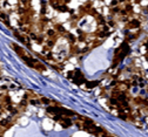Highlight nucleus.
Returning <instances> with one entry per match:
<instances>
[{
  "mask_svg": "<svg viewBox=\"0 0 148 137\" xmlns=\"http://www.w3.org/2000/svg\"><path fill=\"white\" fill-rule=\"evenodd\" d=\"M95 18H96V22H98V25H102V26H105L106 22H107V21H106V19L104 18V16H102L101 14H98L96 16H95Z\"/></svg>",
  "mask_w": 148,
  "mask_h": 137,
  "instance_id": "obj_11",
  "label": "nucleus"
},
{
  "mask_svg": "<svg viewBox=\"0 0 148 137\" xmlns=\"http://www.w3.org/2000/svg\"><path fill=\"white\" fill-rule=\"evenodd\" d=\"M109 5H110V7H115V6H119V0H112Z\"/></svg>",
  "mask_w": 148,
  "mask_h": 137,
  "instance_id": "obj_23",
  "label": "nucleus"
},
{
  "mask_svg": "<svg viewBox=\"0 0 148 137\" xmlns=\"http://www.w3.org/2000/svg\"><path fill=\"white\" fill-rule=\"evenodd\" d=\"M4 103L5 104H12V100L8 95H5L4 96Z\"/></svg>",
  "mask_w": 148,
  "mask_h": 137,
  "instance_id": "obj_19",
  "label": "nucleus"
},
{
  "mask_svg": "<svg viewBox=\"0 0 148 137\" xmlns=\"http://www.w3.org/2000/svg\"><path fill=\"white\" fill-rule=\"evenodd\" d=\"M27 100H26V99H22V100H21V101H20V103H19V104H18V107H20V108H24V107H26V106H27Z\"/></svg>",
  "mask_w": 148,
  "mask_h": 137,
  "instance_id": "obj_20",
  "label": "nucleus"
},
{
  "mask_svg": "<svg viewBox=\"0 0 148 137\" xmlns=\"http://www.w3.org/2000/svg\"><path fill=\"white\" fill-rule=\"evenodd\" d=\"M120 9H121V8L119 7V6L110 7V11H109V13H110V14H119V13H120Z\"/></svg>",
  "mask_w": 148,
  "mask_h": 137,
  "instance_id": "obj_14",
  "label": "nucleus"
},
{
  "mask_svg": "<svg viewBox=\"0 0 148 137\" xmlns=\"http://www.w3.org/2000/svg\"><path fill=\"white\" fill-rule=\"evenodd\" d=\"M87 13H88L90 15H93V16H96V15L99 14L98 11H96V9H94V8H90V9L87 11Z\"/></svg>",
  "mask_w": 148,
  "mask_h": 137,
  "instance_id": "obj_17",
  "label": "nucleus"
},
{
  "mask_svg": "<svg viewBox=\"0 0 148 137\" xmlns=\"http://www.w3.org/2000/svg\"><path fill=\"white\" fill-rule=\"evenodd\" d=\"M40 102L42 103V104H50L51 101H50L48 99H46V97H41V99H40Z\"/></svg>",
  "mask_w": 148,
  "mask_h": 137,
  "instance_id": "obj_22",
  "label": "nucleus"
},
{
  "mask_svg": "<svg viewBox=\"0 0 148 137\" xmlns=\"http://www.w3.org/2000/svg\"><path fill=\"white\" fill-rule=\"evenodd\" d=\"M60 124H61V127L62 128H70L73 123H72V121H70V117H67V116H64L62 118H61V121L59 122Z\"/></svg>",
  "mask_w": 148,
  "mask_h": 137,
  "instance_id": "obj_4",
  "label": "nucleus"
},
{
  "mask_svg": "<svg viewBox=\"0 0 148 137\" xmlns=\"http://www.w3.org/2000/svg\"><path fill=\"white\" fill-rule=\"evenodd\" d=\"M35 42H36V43H39V45H42V43H44V36H42V35H38L36 39H35Z\"/></svg>",
  "mask_w": 148,
  "mask_h": 137,
  "instance_id": "obj_18",
  "label": "nucleus"
},
{
  "mask_svg": "<svg viewBox=\"0 0 148 137\" xmlns=\"http://www.w3.org/2000/svg\"><path fill=\"white\" fill-rule=\"evenodd\" d=\"M56 11L60 12V13H66V12L70 11V8H68V6L65 4H61V5H59L58 8H56Z\"/></svg>",
  "mask_w": 148,
  "mask_h": 137,
  "instance_id": "obj_10",
  "label": "nucleus"
},
{
  "mask_svg": "<svg viewBox=\"0 0 148 137\" xmlns=\"http://www.w3.org/2000/svg\"><path fill=\"white\" fill-rule=\"evenodd\" d=\"M70 0H64V4H65V5L70 4Z\"/></svg>",
  "mask_w": 148,
  "mask_h": 137,
  "instance_id": "obj_28",
  "label": "nucleus"
},
{
  "mask_svg": "<svg viewBox=\"0 0 148 137\" xmlns=\"http://www.w3.org/2000/svg\"><path fill=\"white\" fill-rule=\"evenodd\" d=\"M72 81L76 84H84V83L87 82L86 79H85V76H84V74L81 73V70L78 69V68L74 69V77L72 79Z\"/></svg>",
  "mask_w": 148,
  "mask_h": 137,
  "instance_id": "obj_1",
  "label": "nucleus"
},
{
  "mask_svg": "<svg viewBox=\"0 0 148 137\" xmlns=\"http://www.w3.org/2000/svg\"><path fill=\"white\" fill-rule=\"evenodd\" d=\"M36 36H38V34H35V33H32V32L30 33V38H31L32 40H34V41H35V39H36Z\"/></svg>",
  "mask_w": 148,
  "mask_h": 137,
  "instance_id": "obj_24",
  "label": "nucleus"
},
{
  "mask_svg": "<svg viewBox=\"0 0 148 137\" xmlns=\"http://www.w3.org/2000/svg\"><path fill=\"white\" fill-rule=\"evenodd\" d=\"M40 22L42 23H45V25H46V23H48L50 22V19H48V18H46V16H44V15H41V20H40Z\"/></svg>",
  "mask_w": 148,
  "mask_h": 137,
  "instance_id": "obj_21",
  "label": "nucleus"
},
{
  "mask_svg": "<svg viewBox=\"0 0 148 137\" xmlns=\"http://www.w3.org/2000/svg\"><path fill=\"white\" fill-rule=\"evenodd\" d=\"M40 4H41V11H40V13H41V15H45L46 14V12H47V5L44 0H41Z\"/></svg>",
  "mask_w": 148,
  "mask_h": 137,
  "instance_id": "obj_13",
  "label": "nucleus"
},
{
  "mask_svg": "<svg viewBox=\"0 0 148 137\" xmlns=\"http://www.w3.org/2000/svg\"><path fill=\"white\" fill-rule=\"evenodd\" d=\"M76 33H78L79 35H81V34H84V32H82L80 28H76Z\"/></svg>",
  "mask_w": 148,
  "mask_h": 137,
  "instance_id": "obj_27",
  "label": "nucleus"
},
{
  "mask_svg": "<svg viewBox=\"0 0 148 137\" xmlns=\"http://www.w3.org/2000/svg\"><path fill=\"white\" fill-rule=\"evenodd\" d=\"M46 35L48 38H54L55 35H56V30H55L54 28H48V29L46 30Z\"/></svg>",
  "mask_w": 148,
  "mask_h": 137,
  "instance_id": "obj_12",
  "label": "nucleus"
},
{
  "mask_svg": "<svg viewBox=\"0 0 148 137\" xmlns=\"http://www.w3.org/2000/svg\"><path fill=\"white\" fill-rule=\"evenodd\" d=\"M108 104L112 108H118L119 107V100L116 99V97H114V96H110L108 100Z\"/></svg>",
  "mask_w": 148,
  "mask_h": 137,
  "instance_id": "obj_5",
  "label": "nucleus"
},
{
  "mask_svg": "<svg viewBox=\"0 0 148 137\" xmlns=\"http://www.w3.org/2000/svg\"><path fill=\"white\" fill-rule=\"evenodd\" d=\"M106 23H107V26H108V27H112V28H113V27H115V21L112 19V16H109Z\"/></svg>",
  "mask_w": 148,
  "mask_h": 137,
  "instance_id": "obj_15",
  "label": "nucleus"
},
{
  "mask_svg": "<svg viewBox=\"0 0 148 137\" xmlns=\"http://www.w3.org/2000/svg\"><path fill=\"white\" fill-rule=\"evenodd\" d=\"M129 2V0H119V4H127Z\"/></svg>",
  "mask_w": 148,
  "mask_h": 137,
  "instance_id": "obj_26",
  "label": "nucleus"
},
{
  "mask_svg": "<svg viewBox=\"0 0 148 137\" xmlns=\"http://www.w3.org/2000/svg\"><path fill=\"white\" fill-rule=\"evenodd\" d=\"M56 32H59L60 34H66L67 33V30L66 28L64 27V25H61V23H56V25H54V27H53Z\"/></svg>",
  "mask_w": 148,
  "mask_h": 137,
  "instance_id": "obj_6",
  "label": "nucleus"
},
{
  "mask_svg": "<svg viewBox=\"0 0 148 137\" xmlns=\"http://www.w3.org/2000/svg\"><path fill=\"white\" fill-rule=\"evenodd\" d=\"M140 26H141V21L139 19L127 20V23H126L127 29H138V28H140Z\"/></svg>",
  "mask_w": 148,
  "mask_h": 137,
  "instance_id": "obj_2",
  "label": "nucleus"
},
{
  "mask_svg": "<svg viewBox=\"0 0 148 137\" xmlns=\"http://www.w3.org/2000/svg\"><path fill=\"white\" fill-rule=\"evenodd\" d=\"M21 5L26 7L27 5H30V0H21Z\"/></svg>",
  "mask_w": 148,
  "mask_h": 137,
  "instance_id": "obj_25",
  "label": "nucleus"
},
{
  "mask_svg": "<svg viewBox=\"0 0 148 137\" xmlns=\"http://www.w3.org/2000/svg\"><path fill=\"white\" fill-rule=\"evenodd\" d=\"M65 35H66V39L68 40V42H70V43H72V45H74L75 42L78 41L76 36H75L74 34H72V33H68V32H67V33H66Z\"/></svg>",
  "mask_w": 148,
  "mask_h": 137,
  "instance_id": "obj_7",
  "label": "nucleus"
},
{
  "mask_svg": "<svg viewBox=\"0 0 148 137\" xmlns=\"http://www.w3.org/2000/svg\"><path fill=\"white\" fill-rule=\"evenodd\" d=\"M85 84H86V88H87V89H93V88L98 87L99 81H87Z\"/></svg>",
  "mask_w": 148,
  "mask_h": 137,
  "instance_id": "obj_8",
  "label": "nucleus"
},
{
  "mask_svg": "<svg viewBox=\"0 0 148 137\" xmlns=\"http://www.w3.org/2000/svg\"><path fill=\"white\" fill-rule=\"evenodd\" d=\"M13 123H14V122H13L12 118H10V117H8V118H2V120L0 121V127L5 130V129L11 128V127L13 126Z\"/></svg>",
  "mask_w": 148,
  "mask_h": 137,
  "instance_id": "obj_3",
  "label": "nucleus"
},
{
  "mask_svg": "<svg viewBox=\"0 0 148 137\" xmlns=\"http://www.w3.org/2000/svg\"><path fill=\"white\" fill-rule=\"evenodd\" d=\"M11 46H12V48H13V49L16 52V54H18L19 56L24 54V49L21 48V47H20V46H18L16 43H11Z\"/></svg>",
  "mask_w": 148,
  "mask_h": 137,
  "instance_id": "obj_9",
  "label": "nucleus"
},
{
  "mask_svg": "<svg viewBox=\"0 0 148 137\" xmlns=\"http://www.w3.org/2000/svg\"><path fill=\"white\" fill-rule=\"evenodd\" d=\"M30 103H31L32 106H40L41 104L40 100H38V99H31L30 100Z\"/></svg>",
  "mask_w": 148,
  "mask_h": 137,
  "instance_id": "obj_16",
  "label": "nucleus"
}]
</instances>
